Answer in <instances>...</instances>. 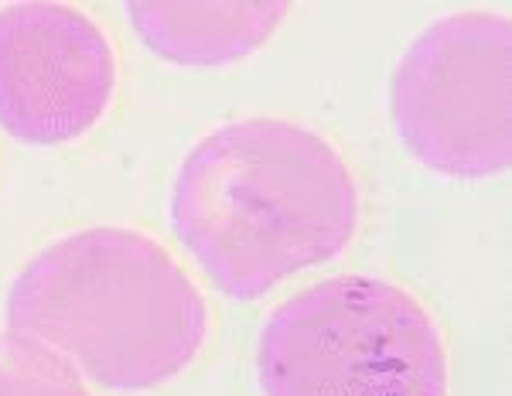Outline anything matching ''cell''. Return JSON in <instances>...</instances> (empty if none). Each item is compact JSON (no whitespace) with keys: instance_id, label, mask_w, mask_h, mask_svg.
<instances>
[{"instance_id":"cell-4","label":"cell","mask_w":512,"mask_h":396,"mask_svg":"<svg viewBox=\"0 0 512 396\" xmlns=\"http://www.w3.org/2000/svg\"><path fill=\"white\" fill-rule=\"evenodd\" d=\"M512 24L454 11L427 24L390 72L386 106L403 151L451 181H489L512 164Z\"/></svg>"},{"instance_id":"cell-7","label":"cell","mask_w":512,"mask_h":396,"mask_svg":"<svg viewBox=\"0 0 512 396\" xmlns=\"http://www.w3.org/2000/svg\"><path fill=\"white\" fill-rule=\"evenodd\" d=\"M0 396H96L69 359L18 332H0Z\"/></svg>"},{"instance_id":"cell-6","label":"cell","mask_w":512,"mask_h":396,"mask_svg":"<svg viewBox=\"0 0 512 396\" xmlns=\"http://www.w3.org/2000/svg\"><path fill=\"white\" fill-rule=\"evenodd\" d=\"M291 14L287 0H130L147 52L181 69H226L260 52Z\"/></svg>"},{"instance_id":"cell-2","label":"cell","mask_w":512,"mask_h":396,"mask_svg":"<svg viewBox=\"0 0 512 396\" xmlns=\"http://www.w3.org/2000/svg\"><path fill=\"white\" fill-rule=\"evenodd\" d=\"M4 332L59 352L93 390L151 393L202 356L209 301L161 239L86 226L18 270L4 294Z\"/></svg>"},{"instance_id":"cell-5","label":"cell","mask_w":512,"mask_h":396,"mask_svg":"<svg viewBox=\"0 0 512 396\" xmlns=\"http://www.w3.org/2000/svg\"><path fill=\"white\" fill-rule=\"evenodd\" d=\"M120 65L93 14L55 0L0 7V130L28 147H62L96 130Z\"/></svg>"},{"instance_id":"cell-1","label":"cell","mask_w":512,"mask_h":396,"mask_svg":"<svg viewBox=\"0 0 512 396\" xmlns=\"http://www.w3.org/2000/svg\"><path fill=\"white\" fill-rule=\"evenodd\" d=\"M359 216V181L345 154L287 117L209 130L168 192V226L181 250L233 301H256L338 260L359 233Z\"/></svg>"},{"instance_id":"cell-3","label":"cell","mask_w":512,"mask_h":396,"mask_svg":"<svg viewBox=\"0 0 512 396\" xmlns=\"http://www.w3.org/2000/svg\"><path fill=\"white\" fill-rule=\"evenodd\" d=\"M260 396H451V356L424 301L338 274L280 301L256 338Z\"/></svg>"}]
</instances>
